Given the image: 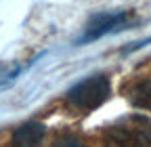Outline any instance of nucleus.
I'll return each instance as SVG.
<instances>
[{"label":"nucleus","instance_id":"2","mask_svg":"<svg viewBox=\"0 0 151 147\" xmlns=\"http://www.w3.org/2000/svg\"><path fill=\"white\" fill-rule=\"evenodd\" d=\"M109 97V78L99 74V76H90L82 82H78L73 88H69L67 101L84 112H92V109L101 107Z\"/></svg>","mask_w":151,"mask_h":147},{"label":"nucleus","instance_id":"5","mask_svg":"<svg viewBox=\"0 0 151 147\" xmlns=\"http://www.w3.org/2000/svg\"><path fill=\"white\" fill-rule=\"evenodd\" d=\"M128 99L134 107L151 112V78H145L132 84L128 90Z\"/></svg>","mask_w":151,"mask_h":147},{"label":"nucleus","instance_id":"4","mask_svg":"<svg viewBox=\"0 0 151 147\" xmlns=\"http://www.w3.org/2000/svg\"><path fill=\"white\" fill-rule=\"evenodd\" d=\"M46 135V128L40 122H25L19 128H15L11 145L13 147H40Z\"/></svg>","mask_w":151,"mask_h":147},{"label":"nucleus","instance_id":"1","mask_svg":"<svg viewBox=\"0 0 151 147\" xmlns=\"http://www.w3.org/2000/svg\"><path fill=\"white\" fill-rule=\"evenodd\" d=\"M105 141L109 147H149L151 120L145 116H130L107 128Z\"/></svg>","mask_w":151,"mask_h":147},{"label":"nucleus","instance_id":"3","mask_svg":"<svg viewBox=\"0 0 151 147\" xmlns=\"http://www.w3.org/2000/svg\"><path fill=\"white\" fill-rule=\"evenodd\" d=\"M130 19H132V13H128V11H116V13L94 15L92 19L88 21L84 34L76 40V44H86V42H92V40H99L101 36H105V34L124 30L130 23Z\"/></svg>","mask_w":151,"mask_h":147},{"label":"nucleus","instance_id":"6","mask_svg":"<svg viewBox=\"0 0 151 147\" xmlns=\"http://www.w3.org/2000/svg\"><path fill=\"white\" fill-rule=\"evenodd\" d=\"M55 147H84V143H82L78 137L67 135V137H61L59 141H57V143H55Z\"/></svg>","mask_w":151,"mask_h":147}]
</instances>
